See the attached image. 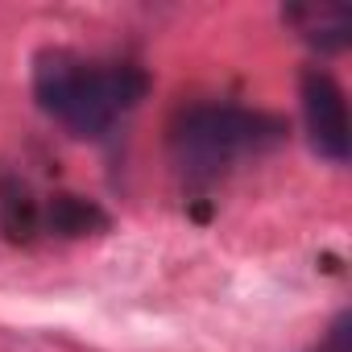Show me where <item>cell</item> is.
Returning <instances> with one entry per match:
<instances>
[{
    "mask_svg": "<svg viewBox=\"0 0 352 352\" xmlns=\"http://www.w3.org/2000/svg\"><path fill=\"white\" fill-rule=\"evenodd\" d=\"M149 75L137 63H87L71 50H42L34 58V100L63 120L75 137H100L108 124L137 108Z\"/></svg>",
    "mask_w": 352,
    "mask_h": 352,
    "instance_id": "6da1fadb",
    "label": "cell"
},
{
    "mask_svg": "<svg viewBox=\"0 0 352 352\" xmlns=\"http://www.w3.org/2000/svg\"><path fill=\"white\" fill-rule=\"evenodd\" d=\"M286 141V120L245 104H191L174 116L170 145L187 170H220L232 157Z\"/></svg>",
    "mask_w": 352,
    "mask_h": 352,
    "instance_id": "7a4b0ae2",
    "label": "cell"
},
{
    "mask_svg": "<svg viewBox=\"0 0 352 352\" xmlns=\"http://www.w3.org/2000/svg\"><path fill=\"white\" fill-rule=\"evenodd\" d=\"M298 100H302V120H307L311 145L327 162H348V153H352V120H348L344 87L327 71L307 67L302 79H298Z\"/></svg>",
    "mask_w": 352,
    "mask_h": 352,
    "instance_id": "3957f363",
    "label": "cell"
},
{
    "mask_svg": "<svg viewBox=\"0 0 352 352\" xmlns=\"http://www.w3.org/2000/svg\"><path fill=\"white\" fill-rule=\"evenodd\" d=\"M286 21L319 50H344L352 42V13L344 5H294L286 9Z\"/></svg>",
    "mask_w": 352,
    "mask_h": 352,
    "instance_id": "277c9868",
    "label": "cell"
},
{
    "mask_svg": "<svg viewBox=\"0 0 352 352\" xmlns=\"http://www.w3.org/2000/svg\"><path fill=\"white\" fill-rule=\"evenodd\" d=\"M42 220H46V228L58 232V236H91V232H108V224H112L108 212H104L96 199L71 195V191L54 195V199L46 204Z\"/></svg>",
    "mask_w": 352,
    "mask_h": 352,
    "instance_id": "5b68a950",
    "label": "cell"
},
{
    "mask_svg": "<svg viewBox=\"0 0 352 352\" xmlns=\"http://www.w3.org/2000/svg\"><path fill=\"white\" fill-rule=\"evenodd\" d=\"M0 224H5V232L17 241V236H30V228L38 224V212L25 195H9L5 199V212H0Z\"/></svg>",
    "mask_w": 352,
    "mask_h": 352,
    "instance_id": "8992f818",
    "label": "cell"
},
{
    "mask_svg": "<svg viewBox=\"0 0 352 352\" xmlns=\"http://www.w3.org/2000/svg\"><path fill=\"white\" fill-rule=\"evenodd\" d=\"M348 327H352V319H348V315H340V319L331 323L327 340H323L315 352H352V331H348Z\"/></svg>",
    "mask_w": 352,
    "mask_h": 352,
    "instance_id": "52a82bcc",
    "label": "cell"
}]
</instances>
